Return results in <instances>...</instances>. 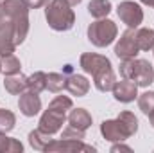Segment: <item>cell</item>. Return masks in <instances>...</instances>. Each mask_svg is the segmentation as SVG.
Masks as SVG:
<instances>
[{"label":"cell","mask_w":154,"mask_h":153,"mask_svg":"<svg viewBox=\"0 0 154 153\" xmlns=\"http://www.w3.org/2000/svg\"><path fill=\"white\" fill-rule=\"evenodd\" d=\"M138 132V119L133 112H120L116 119H106L100 124V133L109 142H124Z\"/></svg>","instance_id":"cell-1"},{"label":"cell","mask_w":154,"mask_h":153,"mask_svg":"<svg viewBox=\"0 0 154 153\" xmlns=\"http://www.w3.org/2000/svg\"><path fill=\"white\" fill-rule=\"evenodd\" d=\"M45 18L54 31H70L75 24V13L66 0H50L45 5Z\"/></svg>","instance_id":"cell-2"},{"label":"cell","mask_w":154,"mask_h":153,"mask_svg":"<svg viewBox=\"0 0 154 153\" xmlns=\"http://www.w3.org/2000/svg\"><path fill=\"white\" fill-rule=\"evenodd\" d=\"M120 76L134 81L138 86H149L154 83V67L147 60H142V58L122 60Z\"/></svg>","instance_id":"cell-3"},{"label":"cell","mask_w":154,"mask_h":153,"mask_svg":"<svg viewBox=\"0 0 154 153\" xmlns=\"http://www.w3.org/2000/svg\"><path fill=\"white\" fill-rule=\"evenodd\" d=\"M116 34H118L116 24L108 18H100V20L90 24V27H88V40L99 49L111 45L116 40Z\"/></svg>","instance_id":"cell-4"},{"label":"cell","mask_w":154,"mask_h":153,"mask_svg":"<svg viewBox=\"0 0 154 153\" xmlns=\"http://www.w3.org/2000/svg\"><path fill=\"white\" fill-rule=\"evenodd\" d=\"M116 15L118 18L129 27V29H136L140 27V24L143 22V11L140 7L138 2H133V0H124L118 4L116 7Z\"/></svg>","instance_id":"cell-5"},{"label":"cell","mask_w":154,"mask_h":153,"mask_svg":"<svg viewBox=\"0 0 154 153\" xmlns=\"http://www.w3.org/2000/svg\"><path fill=\"white\" fill-rule=\"evenodd\" d=\"M45 151L47 153H75V151L93 153L95 148L88 146V144H84L82 141H77V139H56V141L52 139Z\"/></svg>","instance_id":"cell-6"},{"label":"cell","mask_w":154,"mask_h":153,"mask_svg":"<svg viewBox=\"0 0 154 153\" xmlns=\"http://www.w3.org/2000/svg\"><path fill=\"white\" fill-rule=\"evenodd\" d=\"M140 52L138 45H136V38H134V29H129L125 33H122V36L115 45V56L118 60H129V58H136Z\"/></svg>","instance_id":"cell-7"},{"label":"cell","mask_w":154,"mask_h":153,"mask_svg":"<svg viewBox=\"0 0 154 153\" xmlns=\"http://www.w3.org/2000/svg\"><path fill=\"white\" fill-rule=\"evenodd\" d=\"M65 121H66V114H61V112H56V110L47 108V110L43 112V115L39 117L38 128L41 132L48 133V135H54V133L61 132Z\"/></svg>","instance_id":"cell-8"},{"label":"cell","mask_w":154,"mask_h":153,"mask_svg":"<svg viewBox=\"0 0 154 153\" xmlns=\"http://www.w3.org/2000/svg\"><path fill=\"white\" fill-rule=\"evenodd\" d=\"M111 92H113V97L118 103H133L138 97V85L131 79L122 77L120 81H115Z\"/></svg>","instance_id":"cell-9"},{"label":"cell","mask_w":154,"mask_h":153,"mask_svg":"<svg viewBox=\"0 0 154 153\" xmlns=\"http://www.w3.org/2000/svg\"><path fill=\"white\" fill-rule=\"evenodd\" d=\"M79 65H81V69H82L86 74L93 76V74L99 72L100 69L109 67L111 61H109V58H106V56H102V54L84 52V54H81V58H79Z\"/></svg>","instance_id":"cell-10"},{"label":"cell","mask_w":154,"mask_h":153,"mask_svg":"<svg viewBox=\"0 0 154 153\" xmlns=\"http://www.w3.org/2000/svg\"><path fill=\"white\" fill-rule=\"evenodd\" d=\"M18 108L25 117H34L41 112V99L39 94H34L31 90H25L23 94H20L18 99Z\"/></svg>","instance_id":"cell-11"},{"label":"cell","mask_w":154,"mask_h":153,"mask_svg":"<svg viewBox=\"0 0 154 153\" xmlns=\"http://www.w3.org/2000/svg\"><path fill=\"white\" fill-rule=\"evenodd\" d=\"M16 49L14 36H13V24L11 20H4L0 24V56L13 54Z\"/></svg>","instance_id":"cell-12"},{"label":"cell","mask_w":154,"mask_h":153,"mask_svg":"<svg viewBox=\"0 0 154 153\" xmlns=\"http://www.w3.org/2000/svg\"><path fill=\"white\" fill-rule=\"evenodd\" d=\"M91 77H93V85H95V88L99 92H111L113 90V85H115V81H116L111 65L100 69L99 72H95Z\"/></svg>","instance_id":"cell-13"},{"label":"cell","mask_w":154,"mask_h":153,"mask_svg":"<svg viewBox=\"0 0 154 153\" xmlns=\"http://www.w3.org/2000/svg\"><path fill=\"white\" fill-rule=\"evenodd\" d=\"M65 90H68L72 96L84 97V96L90 92V81L84 76H81V74H70V76L66 77Z\"/></svg>","instance_id":"cell-14"},{"label":"cell","mask_w":154,"mask_h":153,"mask_svg":"<svg viewBox=\"0 0 154 153\" xmlns=\"http://www.w3.org/2000/svg\"><path fill=\"white\" fill-rule=\"evenodd\" d=\"M66 121H68V124H70V126H74V128H79V130L86 132V130L91 126L93 117H91V114H90L86 108H72V110L68 112Z\"/></svg>","instance_id":"cell-15"},{"label":"cell","mask_w":154,"mask_h":153,"mask_svg":"<svg viewBox=\"0 0 154 153\" xmlns=\"http://www.w3.org/2000/svg\"><path fill=\"white\" fill-rule=\"evenodd\" d=\"M4 88L5 92H9L11 96H20L27 90V76H23L22 72L16 74H9L4 79Z\"/></svg>","instance_id":"cell-16"},{"label":"cell","mask_w":154,"mask_h":153,"mask_svg":"<svg viewBox=\"0 0 154 153\" xmlns=\"http://www.w3.org/2000/svg\"><path fill=\"white\" fill-rule=\"evenodd\" d=\"M134 38L140 50H152L154 49V31L149 27H136Z\"/></svg>","instance_id":"cell-17"},{"label":"cell","mask_w":154,"mask_h":153,"mask_svg":"<svg viewBox=\"0 0 154 153\" xmlns=\"http://www.w3.org/2000/svg\"><path fill=\"white\" fill-rule=\"evenodd\" d=\"M111 9H113V5H111L109 0H91V2L88 4V13H90L93 18H97V20L106 18V16L111 13Z\"/></svg>","instance_id":"cell-18"},{"label":"cell","mask_w":154,"mask_h":153,"mask_svg":"<svg viewBox=\"0 0 154 153\" xmlns=\"http://www.w3.org/2000/svg\"><path fill=\"white\" fill-rule=\"evenodd\" d=\"M50 135L48 133H45V132H41V130H32L31 133H29V144L36 150V151H45L47 150V146L50 144Z\"/></svg>","instance_id":"cell-19"},{"label":"cell","mask_w":154,"mask_h":153,"mask_svg":"<svg viewBox=\"0 0 154 153\" xmlns=\"http://www.w3.org/2000/svg\"><path fill=\"white\" fill-rule=\"evenodd\" d=\"M27 90H31L34 94H41L43 90H47V74L38 70V72L27 76Z\"/></svg>","instance_id":"cell-20"},{"label":"cell","mask_w":154,"mask_h":153,"mask_svg":"<svg viewBox=\"0 0 154 153\" xmlns=\"http://www.w3.org/2000/svg\"><path fill=\"white\" fill-rule=\"evenodd\" d=\"M0 65H2V72L5 76L16 74L22 69V63H20V60L14 54H4V56H0Z\"/></svg>","instance_id":"cell-21"},{"label":"cell","mask_w":154,"mask_h":153,"mask_svg":"<svg viewBox=\"0 0 154 153\" xmlns=\"http://www.w3.org/2000/svg\"><path fill=\"white\" fill-rule=\"evenodd\" d=\"M23 151V146L20 141L7 137L5 132H0V153H20Z\"/></svg>","instance_id":"cell-22"},{"label":"cell","mask_w":154,"mask_h":153,"mask_svg":"<svg viewBox=\"0 0 154 153\" xmlns=\"http://www.w3.org/2000/svg\"><path fill=\"white\" fill-rule=\"evenodd\" d=\"M65 83H66V76H63L59 72L47 74V90L52 94H59L65 88Z\"/></svg>","instance_id":"cell-23"},{"label":"cell","mask_w":154,"mask_h":153,"mask_svg":"<svg viewBox=\"0 0 154 153\" xmlns=\"http://www.w3.org/2000/svg\"><path fill=\"white\" fill-rule=\"evenodd\" d=\"M48 108H50V110H56V112H61V114H68V112L74 108V103H72V99L66 97V96H57V97H54V99L50 101Z\"/></svg>","instance_id":"cell-24"},{"label":"cell","mask_w":154,"mask_h":153,"mask_svg":"<svg viewBox=\"0 0 154 153\" xmlns=\"http://www.w3.org/2000/svg\"><path fill=\"white\" fill-rule=\"evenodd\" d=\"M136 99H138V108L145 115H149L154 110V90H147V92L140 94Z\"/></svg>","instance_id":"cell-25"},{"label":"cell","mask_w":154,"mask_h":153,"mask_svg":"<svg viewBox=\"0 0 154 153\" xmlns=\"http://www.w3.org/2000/svg\"><path fill=\"white\" fill-rule=\"evenodd\" d=\"M16 124V115L7 108H0V132H11Z\"/></svg>","instance_id":"cell-26"},{"label":"cell","mask_w":154,"mask_h":153,"mask_svg":"<svg viewBox=\"0 0 154 153\" xmlns=\"http://www.w3.org/2000/svg\"><path fill=\"white\" fill-rule=\"evenodd\" d=\"M84 133L86 132H82V130H79V128H74V126H66V128H63V132H61V139H77V141H84Z\"/></svg>","instance_id":"cell-27"},{"label":"cell","mask_w":154,"mask_h":153,"mask_svg":"<svg viewBox=\"0 0 154 153\" xmlns=\"http://www.w3.org/2000/svg\"><path fill=\"white\" fill-rule=\"evenodd\" d=\"M48 2H50V0H27V4H29V7H31V9H39V7H45Z\"/></svg>","instance_id":"cell-28"},{"label":"cell","mask_w":154,"mask_h":153,"mask_svg":"<svg viewBox=\"0 0 154 153\" xmlns=\"http://www.w3.org/2000/svg\"><path fill=\"white\" fill-rule=\"evenodd\" d=\"M116 151H131V148L125 146V144H122V142H115L111 146V153H116Z\"/></svg>","instance_id":"cell-29"},{"label":"cell","mask_w":154,"mask_h":153,"mask_svg":"<svg viewBox=\"0 0 154 153\" xmlns=\"http://www.w3.org/2000/svg\"><path fill=\"white\" fill-rule=\"evenodd\" d=\"M142 4H143V5H149V7L154 9V0H142Z\"/></svg>","instance_id":"cell-30"},{"label":"cell","mask_w":154,"mask_h":153,"mask_svg":"<svg viewBox=\"0 0 154 153\" xmlns=\"http://www.w3.org/2000/svg\"><path fill=\"white\" fill-rule=\"evenodd\" d=\"M5 20V15H4V7H2V4H0V24Z\"/></svg>","instance_id":"cell-31"},{"label":"cell","mask_w":154,"mask_h":153,"mask_svg":"<svg viewBox=\"0 0 154 153\" xmlns=\"http://www.w3.org/2000/svg\"><path fill=\"white\" fill-rule=\"evenodd\" d=\"M66 2H68V4H70L72 7H74V5H79V4H81L82 0H66Z\"/></svg>","instance_id":"cell-32"},{"label":"cell","mask_w":154,"mask_h":153,"mask_svg":"<svg viewBox=\"0 0 154 153\" xmlns=\"http://www.w3.org/2000/svg\"><path fill=\"white\" fill-rule=\"evenodd\" d=\"M147 117H149V121H151V126L154 128V110H152V112H151L149 115H147Z\"/></svg>","instance_id":"cell-33"},{"label":"cell","mask_w":154,"mask_h":153,"mask_svg":"<svg viewBox=\"0 0 154 153\" xmlns=\"http://www.w3.org/2000/svg\"><path fill=\"white\" fill-rule=\"evenodd\" d=\"M4 2H5V0H0V4H4Z\"/></svg>","instance_id":"cell-34"},{"label":"cell","mask_w":154,"mask_h":153,"mask_svg":"<svg viewBox=\"0 0 154 153\" xmlns=\"http://www.w3.org/2000/svg\"><path fill=\"white\" fill-rule=\"evenodd\" d=\"M0 72H2V65H0Z\"/></svg>","instance_id":"cell-35"},{"label":"cell","mask_w":154,"mask_h":153,"mask_svg":"<svg viewBox=\"0 0 154 153\" xmlns=\"http://www.w3.org/2000/svg\"><path fill=\"white\" fill-rule=\"evenodd\" d=\"M152 50H154V49H152Z\"/></svg>","instance_id":"cell-36"}]
</instances>
